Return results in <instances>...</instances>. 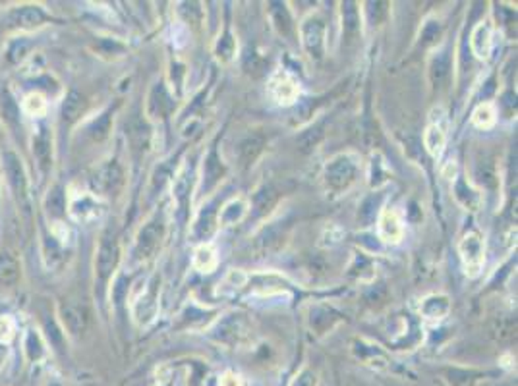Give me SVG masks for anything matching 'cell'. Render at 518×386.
I'll use <instances>...</instances> for the list:
<instances>
[{
  "label": "cell",
  "mask_w": 518,
  "mask_h": 386,
  "mask_svg": "<svg viewBox=\"0 0 518 386\" xmlns=\"http://www.w3.org/2000/svg\"><path fill=\"white\" fill-rule=\"evenodd\" d=\"M62 321H64L66 329L70 330L72 334H79L84 332L89 321V313L84 305H64L62 307Z\"/></svg>",
  "instance_id": "cell-19"
},
{
  "label": "cell",
  "mask_w": 518,
  "mask_h": 386,
  "mask_svg": "<svg viewBox=\"0 0 518 386\" xmlns=\"http://www.w3.org/2000/svg\"><path fill=\"white\" fill-rule=\"evenodd\" d=\"M277 191L273 186H265L263 190H259L254 197V203H256V209H257V215H263V212L271 211V207L277 203Z\"/></svg>",
  "instance_id": "cell-33"
},
{
  "label": "cell",
  "mask_w": 518,
  "mask_h": 386,
  "mask_svg": "<svg viewBox=\"0 0 518 386\" xmlns=\"http://www.w3.org/2000/svg\"><path fill=\"white\" fill-rule=\"evenodd\" d=\"M405 220L397 209H381L377 217V234L385 244L397 246L405 238Z\"/></svg>",
  "instance_id": "cell-7"
},
{
  "label": "cell",
  "mask_w": 518,
  "mask_h": 386,
  "mask_svg": "<svg viewBox=\"0 0 518 386\" xmlns=\"http://www.w3.org/2000/svg\"><path fill=\"white\" fill-rule=\"evenodd\" d=\"M454 197L458 203L468 209H478V205H480V193H475L464 178H458L454 183Z\"/></svg>",
  "instance_id": "cell-29"
},
{
  "label": "cell",
  "mask_w": 518,
  "mask_h": 386,
  "mask_svg": "<svg viewBox=\"0 0 518 386\" xmlns=\"http://www.w3.org/2000/svg\"><path fill=\"white\" fill-rule=\"evenodd\" d=\"M292 386H317V375L312 369H304L292 382Z\"/></svg>",
  "instance_id": "cell-43"
},
{
  "label": "cell",
  "mask_w": 518,
  "mask_h": 386,
  "mask_svg": "<svg viewBox=\"0 0 518 386\" xmlns=\"http://www.w3.org/2000/svg\"><path fill=\"white\" fill-rule=\"evenodd\" d=\"M43 21H45L43 10L37 6L16 8V10H12V14H10V23L16 25V28H22V29L39 28Z\"/></svg>",
  "instance_id": "cell-16"
},
{
  "label": "cell",
  "mask_w": 518,
  "mask_h": 386,
  "mask_svg": "<svg viewBox=\"0 0 518 386\" xmlns=\"http://www.w3.org/2000/svg\"><path fill=\"white\" fill-rule=\"evenodd\" d=\"M265 149V135L261 134H249L238 143L236 154H238V162L242 169H249L254 162L259 159V154Z\"/></svg>",
  "instance_id": "cell-11"
},
{
  "label": "cell",
  "mask_w": 518,
  "mask_h": 386,
  "mask_svg": "<svg viewBox=\"0 0 518 386\" xmlns=\"http://www.w3.org/2000/svg\"><path fill=\"white\" fill-rule=\"evenodd\" d=\"M441 33V28L435 23V21H429L427 23L426 28H424V33H422V37H424V41L427 42H433L437 37H439Z\"/></svg>",
  "instance_id": "cell-45"
},
{
  "label": "cell",
  "mask_w": 518,
  "mask_h": 386,
  "mask_svg": "<svg viewBox=\"0 0 518 386\" xmlns=\"http://www.w3.org/2000/svg\"><path fill=\"white\" fill-rule=\"evenodd\" d=\"M246 282H248V276L242 273V271H230L219 284V294L223 295L235 294L236 290H240Z\"/></svg>",
  "instance_id": "cell-32"
},
{
  "label": "cell",
  "mask_w": 518,
  "mask_h": 386,
  "mask_svg": "<svg viewBox=\"0 0 518 386\" xmlns=\"http://www.w3.org/2000/svg\"><path fill=\"white\" fill-rule=\"evenodd\" d=\"M157 295H155V288H151L147 294H143L140 297V302L134 305V315L135 319L140 321L142 324H147L151 323L157 315Z\"/></svg>",
  "instance_id": "cell-22"
},
{
  "label": "cell",
  "mask_w": 518,
  "mask_h": 386,
  "mask_svg": "<svg viewBox=\"0 0 518 386\" xmlns=\"http://www.w3.org/2000/svg\"><path fill=\"white\" fill-rule=\"evenodd\" d=\"M381 201L383 197L381 195H369L364 199V203L360 205V211H358V222L362 226H371L379 217L381 212Z\"/></svg>",
  "instance_id": "cell-25"
},
{
  "label": "cell",
  "mask_w": 518,
  "mask_h": 386,
  "mask_svg": "<svg viewBox=\"0 0 518 386\" xmlns=\"http://www.w3.org/2000/svg\"><path fill=\"white\" fill-rule=\"evenodd\" d=\"M192 265L196 271L203 274H209L213 273L217 265H219V257H217V249H215L213 244H201V246L196 247V251H193V259H192Z\"/></svg>",
  "instance_id": "cell-17"
},
{
  "label": "cell",
  "mask_w": 518,
  "mask_h": 386,
  "mask_svg": "<svg viewBox=\"0 0 518 386\" xmlns=\"http://www.w3.org/2000/svg\"><path fill=\"white\" fill-rule=\"evenodd\" d=\"M171 97L167 95L164 91L163 85H157L155 89L151 91V97H150V108H151V114L155 116V118H164L169 110H171Z\"/></svg>",
  "instance_id": "cell-27"
},
{
  "label": "cell",
  "mask_w": 518,
  "mask_h": 386,
  "mask_svg": "<svg viewBox=\"0 0 518 386\" xmlns=\"http://www.w3.org/2000/svg\"><path fill=\"white\" fill-rule=\"evenodd\" d=\"M449 311H451V302H449L447 295L443 294L427 295L420 305V313L427 323H439L449 315Z\"/></svg>",
  "instance_id": "cell-14"
},
{
  "label": "cell",
  "mask_w": 518,
  "mask_h": 386,
  "mask_svg": "<svg viewBox=\"0 0 518 386\" xmlns=\"http://www.w3.org/2000/svg\"><path fill=\"white\" fill-rule=\"evenodd\" d=\"M4 170H6L8 182L12 186V190L18 197H26V190H28V180H26V170L20 161V157L12 151L4 153Z\"/></svg>",
  "instance_id": "cell-10"
},
{
  "label": "cell",
  "mask_w": 518,
  "mask_h": 386,
  "mask_svg": "<svg viewBox=\"0 0 518 386\" xmlns=\"http://www.w3.org/2000/svg\"><path fill=\"white\" fill-rule=\"evenodd\" d=\"M164 234H167V226H164V220L161 217H153L151 220H147L143 228L137 234V239H135V253L140 259H150L153 257L159 247L163 244Z\"/></svg>",
  "instance_id": "cell-4"
},
{
  "label": "cell",
  "mask_w": 518,
  "mask_h": 386,
  "mask_svg": "<svg viewBox=\"0 0 518 386\" xmlns=\"http://www.w3.org/2000/svg\"><path fill=\"white\" fill-rule=\"evenodd\" d=\"M215 332H217V338L223 342H238L248 332V323H246L244 315L232 313L217 324Z\"/></svg>",
  "instance_id": "cell-13"
},
{
  "label": "cell",
  "mask_w": 518,
  "mask_h": 386,
  "mask_svg": "<svg viewBox=\"0 0 518 386\" xmlns=\"http://www.w3.org/2000/svg\"><path fill=\"white\" fill-rule=\"evenodd\" d=\"M124 183V170L120 169L118 162H107L105 166H101L95 176L91 178V186L93 190L99 191L103 195H114L118 193Z\"/></svg>",
  "instance_id": "cell-8"
},
{
  "label": "cell",
  "mask_w": 518,
  "mask_h": 386,
  "mask_svg": "<svg viewBox=\"0 0 518 386\" xmlns=\"http://www.w3.org/2000/svg\"><path fill=\"white\" fill-rule=\"evenodd\" d=\"M482 377V373L475 371H461V369H451L449 371V382L454 386H472Z\"/></svg>",
  "instance_id": "cell-36"
},
{
  "label": "cell",
  "mask_w": 518,
  "mask_h": 386,
  "mask_svg": "<svg viewBox=\"0 0 518 386\" xmlns=\"http://www.w3.org/2000/svg\"><path fill=\"white\" fill-rule=\"evenodd\" d=\"M458 251H461L462 267L464 273L470 278H474L480 274L485 261V247H483V239L478 232H468L464 234L458 244Z\"/></svg>",
  "instance_id": "cell-3"
},
{
  "label": "cell",
  "mask_w": 518,
  "mask_h": 386,
  "mask_svg": "<svg viewBox=\"0 0 518 386\" xmlns=\"http://www.w3.org/2000/svg\"><path fill=\"white\" fill-rule=\"evenodd\" d=\"M341 321V315L333 311L331 307H313L310 311V327L312 330H315L317 334H323V332H329V330L333 329L334 324Z\"/></svg>",
  "instance_id": "cell-18"
},
{
  "label": "cell",
  "mask_w": 518,
  "mask_h": 386,
  "mask_svg": "<svg viewBox=\"0 0 518 386\" xmlns=\"http://www.w3.org/2000/svg\"><path fill=\"white\" fill-rule=\"evenodd\" d=\"M20 278V263L8 255V253H0V284H16Z\"/></svg>",
  "instance_id": "cell-28"
},
{
  "label": "cell",
  "mask_w": 518,
  "mask_h": 386,
  "mask_svg": "<svg viewBox=\"0 0 518 386\" xmlns=\"http://www.w3.org/2000/svg\"><path fill=\"white\" fill-rule=\"evenodd\" d=\"M111 132V113L103 114L97 122H93L91 127H89V135H91L95 141L105 140Z\"/></svg>",
  "instance_id": "cell-40"
},
{
  "label": "cell",
  "mask_w": 518,
  "mask_h": 386,
  "mask_svg": "<svg viewBox=\"0 0 518 386\" xmlns=\"http://www.w3.org/2000/svg\"><path fill=\"white\" fill-rule=\"evenodd\" d=\"M325 21L320 16H310L300 23V42L313 62H320L325 57Z\"/></svg>",
  "instance_id": "cell-2"
},
{
  "label": "cell",
  "mask_w": 518,
  "mask_h": 386,
  "mask_svg": "<svg viewBox=\"0 0 518 386\" xmlns=\"http://www.w3.org/2000/svg\"><path fill=\"white\" fill-rule=\"evenodd\" d=\"M118 261H120V247L114 236H105L101 239L99 249H97V257H95V273L99 278L101 284L113 276V273L118 267Z\"/></svg>",
  "instance_id": "cell-6"
},
{
  "label": "cell",
  "mask_w": 518,
  "mask_h": 386,
  "mask_svg": "<svg viewBox=\"0 0 518 386\" xmlns=\"http://www.w3.org/2000/svg\"><path fill=\"white\" fill-rule=\"evenodd\" d=\"M269 16L271 20H273V25H275V29H277L281 35L284 37L291 35L294 25H292V18L284 4H281V2H273L269 8Z\"/></svg>",
  "instance_id": "cell-26"
},
{
  "label": "cell",
  "mask_w": 518,
  "mask_h": 386,
  "mask_svg": "<svg viewBox=\"0 0 518 386\" xmlns=\"http://www.w3.org/2000/svg\"><path fill=\"white\" fill-rule=\"evenodd\" d=\"M215 52H217V57H219L220 62H228L230 58L235 57V52H236V41H235V37L230 35V33H225V35L220 37L219 42H217V49H215Z\"/></svg>",
  "instance_id": "cell-35"
},
{
  "label": "cell",
  "mask_w": 518,
  "mask_h": 386,
  "mask_svg": "<svg viewBox=\"0 0 518 386\" xmlns=\"http://www.w3.org/2000/svg\"><path fill=\"white\" fill-rule=\"evenodd\" d=\"M249 211V203L244 197H235L230 199L223 209H220L219 217H217V225L220 226H232L238 225L242 218L246 217Z\"/></svg>",
  "instance_id": "cell-15"
},
{
  "label": "cell",
  "mask_w": 518,
  "mask_h": 386,
  "mask_svg": "<svg viewBox=\"0 0 518 386\" xmlns=\"http://www.w3.org/2000/svg\"><path fill=\"white\" fill-rule=\"evenodd\" d=\"M0 110H2V116L8 122H12V124L18 122V105H16V101L8 91L0 93Z\"/></svg>",
  "instance_id": "cell-39"
},
{
  "label": "cell",
  "mask_w": 518,
  "mask_h": 386,
  "mask_svg": "<svg viewBox=\"0 0 518 386\" xmlns=\"http://www.w3.org/2000/svg\"><path fill=\"white\" fill-rule=\"evenodd\" d=\"M283 246V232L271 226V228H265V230L257 236L256 242V249L261 255H269V253H275L278 247Z\"/></svg>",
  "instance_id": "cell-23"
},
{
  "label": "cell",
  "mask_w": 518,
  "mask_h": 386,
  "mask_svg": "<svg viewBox=\"0 0 518 386\" xmlns=\"http://www.w3.org/2000/svg\"><path fill=\"white\" fill-rule=\"evenodd\" d=\"M475 176H478V180L483 183V186H488V188H493L497 182V170H495V164L491 161H485L482 164H478V170H475Z\"/></svg>",
  "instance_id": "cell-38"
},
{
  "label": "cell",
  "mask_w": 518,
  "mask_h": 386,
  "mask_svg": "<svg viewBox=\"0 0 518 386\" xmlns=\"http://www.w3.org/2000/svg\"><path fill=\"white\" fill-rule=\"evenodd\" d=\"M356 176H358V161L354 157L348 153L337 154L327 162L323 170L325 190L333 195H341L350 190V186L356 182Z\"/></svg>",
  "instance_id": "cell-1"
},
{
  "label": "cell",
  "mask_w": 518,
  "mask_h": 386,
  "mask_svg": "<svg viewBox=\"0 0 518 386\" xmlns=\"http://www.w3.org/2000/svg\"><path fill=\"white\" fill-rule=\"evenodd\" d=\"M497 122V110L491 103H482L472 114V124L480 130H490L495 126Z\"/></svg>",
  "instance_id": "cell-30"
},
{
  "label": "cell",
  "mask_w": 518,
  "mask_h": 386,
  "mask_svg": "<svg viewBox=\"0 0 518 386\" xmlns=\"http://www.w3.org/2000/svg\"><path fill=\"white\" fill-rule=\"evenodd\" d=\"M215 230V220H213V212H201L199 218L196 220L193 225V236L199 239H205L207 236H211V232Z\"/></svg>",
  "instance_id": "cell-37"
},
{
  "label": "cell",
  "mask_w": 518,
  "mask_h": 386,
  "mask_svg": "<svg viewBox=\"0 0 518 386\" xmlns=\"http://www.w3.org/2000/svg\"><path fill=\"white\" fill-rule=\"evenodd\" d=\"M223 174H225V166L220 164L219 157H217V151H211L209 157L205 159V164H203V190H211L215 188L219 180H223Z\"/></svg>",
  "instance_id": "cell-24"
},
{
  "label": "cell",
  "mask_w": 518,
  "mask_h": 386,
  "mask_svg": "<svg viewBox=\"0 0 518 386\" xmlns=\"http://www.w3.org/2000/svg\"><path fill=\"white\" fill-rule=\"evenodd\" d=\"M45 207H47V211H49L50 217H60V215H64L66 199L60 188H52V190L49 191V195L45 199Z\"/></svg>",
  "instance_id": "cell-34"
},
{
  "label": "cell",
  "mask_w": 518,
  "mask_h": 386,
  "mask_svg": "<svg viewBox=\"0 0 518 386\" xmlns=\"http://www.w3.org/2000/svg\"><path fill=\"white\" fill-rule=\"evenodd\" d=\"M220 386H242V379L236 373H225L223 379H220Z\"/></svg>",
  "instance_id": "cell-46"
},
{
  "label": "cell",
  "mask_w": 518,
  "mask_h": 386,
  "mask_svg": "<svg viewBox=\"0 0 518 386\" xmlns=\"http://www.w3.org/2000/svg\"><path fill=\"white\" fill-rule=\"evenodd\" d=\"M29 49V45H26L23 41L20 42H14V47L10 49V52H8V57H10V60L12 62H20L23 57H26V52H28Z\"/></svg>",
  "instance_id": "cell-44"
},
{
  "label": "cell",
  "mask_w": 518,
  "mask_h": 386,
  "mask_svg": "<svg viewBox=\"0 0 518 386\" xmlns=\"http://www.w3.org/2000/svg\"><path fill=\"white\" fill-rule=\"evenodd\" d=\"M362 31V23H360V14L354 2H344L342 4V35L347 37V41H354L356 37Z\"/></svg>",
  "instance_id": "cell-20"
},
{
  "label": "cell",
  "mask_w": 518,
  "mask_h": 386,
  "mask_svg": "<svg viewBox=\"0 0 518 386\" xmlns=\"http://www.w3.org/2000/svg\"><path fill=\"white\" fill-rule=\"evenodd\" d=\"M33 147H35V154L39 157L41 164H49V161H50V141H49V137H47L45 134H41L35 140V143H33Z\"/></svg>",
  "instance_id": "cell-41"
},
{
  "label": "cell",
  "mask_w": 518,
  "mask_h": 386,
  "mask_svg": "<svg viewBox=\"0 0 518 386\" xmlns=\"http://www.w3.org/2000/svg\"><path fill=\"white\" fill-rule=\"evenodd\" d=\"M26 348H28V353L31 359H39L43 356V348H41V342H39V338L37 334L33 332H29L28 334V340H26Z\"/></svg>",
  "instance_id": "cell-42"
},
{
  "label": "cell",
  "mask_w": 518,
  "mask_h": 386,
  "mask_svg": "<svg viewBox=\"0 0 518 386\" xmlns=\"http://www.w3.org/2000/svg\"><path fill=\"white\" fill-rule=\"evenodd\" d=\"M84 106H86V101H84V97L79 93H68L64 105H62V118H64V122H68V124L76 122L79 118V114L84 113Z\"/></svg>",
  "instance_id": "cell-31"
},
{
  "label": "cell",
  "mask_w": 518,
  "mask_h": 386,
  "mask_svg": "<svg viewBox=\"0 0 518 386\" xmlns=\"http://www.w3.org/2000/svg\"><path fill=\"white\" fill-rule=\"evenodd\" d=\"M267 93L277 105L291 106L300 97V81L292 76L291 72L278 70L271 76L269 84H267Z\"/></svg>",
  "instance_id": "cell-5"
},
{
  "label": "cell",
  "mask_w": 518,
  "mask_h": 386,
  "mask_svg": "<svg viewBox=\"0 0 518 386\" xmlns=\"http://www.w3.org/2000/svg\"><path fill=\"white\" fill-rule=\"evenodd\" d=\"M424 145H426V151L432 154L433 159L441 157L443 151H445V145H447V124H445V118H443V110H441L439 118H433L429 122V126L426 127Z\"/></svg>",
  "instance_id": "cell-9"
},
{
  "label": "cell",
  "mask_w": 518,
  "mask_h": 386,
  "mask_svg": "<svg viewBox=\"0 0 518 386\" xmlns=\"http://www.w3.org/2000/svg\"><path fill=\"white\" fill-rule=\"evenodd\" d=\"M470 47L475 57L490 58L491 47H493V28H491L490 21H480L474 29H472V35H470Z\"/></svg>",
  "instance_id": "cell-12"
},
{
  "label": "cell",
  "mask_w": 518,
  "mask_h": 386,
  "mask_svg": "<svg viewBox=\"0 0 518 386\" xmlns=\"http://www.w3.org/2000/svg\"><path fill=\"white\" fill-rule=\"evenodd\" d=\"M449 72H451V57L447 50H439L429 62V79L433 87H441L447 81Z\"/></svg>",
  "instance_id": "cell-21"
}]
</instances>
